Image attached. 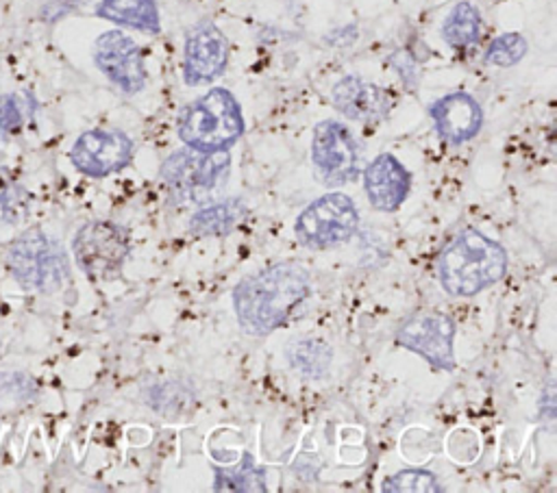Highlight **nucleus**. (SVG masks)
<instances>
[{
    "instance_id": "obj_1",
    "label": "nucleus",
    "mask_w": 557,
    "mask_h": 493,
    "mask_svg": "<svg viewBox=\"0 0 557 493\" xmlns=\"http://www.w3.org/2000/svg\"><path fill=\"white\" fill-rule=\"evenodd\" d=\"M309 271L296 261H281L246 276L233 291V306L242 330L255 337L270 334L287 321L309 295Z\"/></svg>"
},
{
    "instance_id": "obj_2",
    "label": "nucleus",
    "mask_w": 557,
    "mask_h": 493,
    "mask_svg": "<svg viewBox=\"0 0 557 493\" xmlns=\"http://www.w3.org/2000/svg\"><path fill=\"white\" fill-rule=\"evenodd\" d=\"M507 271L505 248L487 235L468 228L437 258V278L446 293L470 298L496 285Z\"/></svg>"
},
{
    "instance_id": "obj_3",
    "label": "nucleus",
    "mask_w": 557,
    "mask_h": 493,
    "mask_svg": "<svg viewBox=\"0 0 557 493\" xmlns=\"http://www.w3.org/2000/svg\"><path fill=\"white\" fill-rule=\"evenodd\" d=\"M244 130L242 106L224 87H213L189 102L176 122L178 139L200 152H224L237 143Z\"/></svg>"
},
{
    "instance_id": "obj_4",
    "label": "nucleus",
    "mask_w": 557,
    "mask_h": 493,
    "mask_svg": "<svg viewBox=\"0 0 557 493\" xmlns=\"http://www.w3.org/2000/svg\"><path fill=\"white\" fill-rule=\"evenodd\" d=\"M7 269L13 280L35 293H54L70 278L63 245L39 228L26 230L7 248Z\"/></svg>"
},
{
    "instance_id": "obj_5",
    "label": "nucleus",
    "mask_w": 557,
    "mask_h": 493,
    "mask_svg": "<svg viewBox=\"0 0 557 493\" xmlns=\"http://www.w3.org/2000/svg\"><path fill=\"white\" fill-rule=\"evenodd\" d=\"M228 165V150L200 152L185 146L163 161L161 180L176 204H200L226 178Z\"/></svg>"
},
{
    "instance_id": "obj_6",
    "label": "nucleus",
    "mask_w": 557,
    "mask_h": 493,
    "mask_svg": "<svg viewBox=\"0 0 557 493\" xmlns=\"http://www.w3.org/2000/svg\"><path fill=\"white\" fill-rule=\"evenodd\" d=\"M359 226L355 202L342 193L331 191L313 200L296 219V239L311 250H324L348 241Z\"/></svg>"
},
{
    "instance_id": "obj_7",
    "label": "nucleus",
    "mask_w": 557,
    "mask_h": 493,
    "mask_svg": "<svg viewBox=\"0 0 557 493\" xmlns=\"http://www.w3.org/2000/svg\"><path fill=\"white\" fill-rule=\"evenodd\" d=\"M131 243L122 226L96 219L81 226L72 241V254L83 274L94 280H113L122 274Z\"/></svg>"
},
{
    "instance_id": "obj_8",
    "label": "nucleus",
    "mask_w": 557,
    "mask_h": 493,
    "mask_svg": "<svg viewBox=\"0 0 557 493\" xmlns=\"http://www.w3.org/2000/svg\"><path fill=\"white\" fill-rule=\"evenodd\" d=\"M311 163L329 187L355 180L359 174V146L346 124L322 119L313 126Z\"/></svg>"
},
{
    "instance_id": "obj_9",
    "label": "nucleus",
    "mask_w": 557,
    "mask_h": 493,
    "mask_svg": "<svg viewBox=\"0 0 557 493\" xmlns=\"http://www.w3.org/2000/svg\"><path fill=\"white\" fill-rule=\"evenodd\" d=\"M94 63L122 93L135 96L146 87L148 72L141 48L124 30H104L94 41Z\"/></svg>"
},
{
    "instance_id": "obj_10",
    "label": "nucleus",
    "mask_w": 557,
    "mask_h": 493,
    "mask_svg": "<svg viewBox=\"0 0 557 493\" xmlns=\"http://www.w3.org/2000/svg\"><path fill=\"white\" fill-rule=\"evenodd\" d=\"M396 341L435 369L455 367V321L442 311H418L400 326Z\"/></svg>"
},
{
    "instance_id": "obj_11",
    "label": "nucleus",
    "mask_w": 557,
    "mask_h": 493,
    "mask_svg": "<svg viewBox=\"0 0 557 493\" xmlns=\"http://www.w3.org/2000/svg\"><path fill=\"white\" fill-rule=\"evenodd\" d=\"M135 143L122 130L91 128L76 137L70 148V163L85 176L104 178L133 161Z\"/></svg>"
},
{
    "instance_id": "obj_12",
    "label": "nucleus",
    "mask_w": 557,
    "mask_h": 493,
    "mask_svg": "<svg viewBox=\"0 0 557 493\" xmlns=\"http://www.w3.org/2000/svg\"><path fill=\"white\" fill-rule=\"evenodd\" d=\"M228 65V39L211 20L189 28L183 43V80L189 87L213 83Z\"/></svg>"
},
{
    "instance_id": "obj_13",
    "label": "nucleus",
    "mask_w": 557,
    "mask_h": 493,
    "mask_svg": "<svg viewBox=\"0 0 557 493\" xmlns=\"http://www.w3.org/2000/svg\"><path fill=\"white\" fill-rule=\"evenodd\" d=\"M331 102L344 117L352 122L379 124L389 115L394 96L381 85H374L357 74H348L333 85Z\"/></svg>"
},
{
    "instance_id": "obj_14",
    "label": "nucleus",
    "mask_w": 557,
    "mask_h": 493,
    "mask_svg": "<svg viewBox=\"0 0 557 493\" xmlns=\"http://www.w3.org/2000/svg\"><path fill=\"white\" fill-rule=\"evenodd\" d=\"M429 115L435 132L453 146L474 139L483 128V109L476 98L466 91H453L437 98L429 106Z\"/></svg>"
},
{
    "instance_id": "obj_15",
    "label": "nucleus",
    "mask_w": 557,
    "mask_h": 493,
    "mask_svg": "<svg viewBox=\"0 0 557 493\" xmlns=\"http://www.w3.org/2000/svg\"><path fill=\"white\" fill-rule=\"evenodd\" d=\"M411 187L409 169L389 152L374 156L363 172V189L368 202L376 211H398Z\"/></svg>"
},
{
    "instance_id": "obj_16",
    "label": "nucleus",
    "mask_w": 557,
    "mask_h": 493,
    "mask_svg": "<svg viewBox=\"0 0 557 493\" xmlns=\"http://www.w3.org/2000/svg\"><path fill=\"white\" fill-rule=\"evenodd\" d=\"M94 13L122 28L159 35L161 13L157 0H98Z\"/></svg>"
},
{
    "instance_id": "obj_17",
    "label": "nucleus",
    "mask_w": 557,
    "mask_h": 493,
    "mask_svg": "<svg viewBox=\"0 0 557 493\" xmlns=\"http://www.w3.org/2000/svg\"><path fill=\"white\" fill-rule=\"evenodd\" d=\"M248 215V206L242 198H226L200 206L189 219V232L194 237H222L239 226Z\"/></svg>"
},
{
    "instance_id": "obj_18",
    "label": "nucleus",
    "mask_w": 557,
    "mask_h": 493,
    "mask_svg": "<svg viewBox=\"0 0 557 493\" xmlns=\"http://www.w3.org/2000/svg\"><path fill=\"white\" fill-rule=\"evenodd\" d=\"M440 33L450 50H472L483 37V15L476 4L461 0L446 13Z\"/></svg>"
},
{
    "instance_id": "obj_19",
    "label": "nucleus",
    "mask_w": 557,
    "mask_h": 493,
    "mask_svg": "<svg viewBox=\"0 0 557 493\" xmlns=\"http://www.w3.org/2000/svg\"><path fill=\"white\" fill-rule=\"evenodd\" d=\"M285 356L289 361V367L298 371L302 378L320 380L331 371L333 352L320 339H311V337L294 339L287 343Z\"/></svg>"
},
{
    "instance_id": "obj_20",
    "label": "nucleus",
    "mask_w": 557,
    "mask_h": 493,
    "mask_svg": "<svg viewBox=\"0 0 557 493\" xmlns=\"http://www.w3.org/2000/svg\"><path fill=\"white\" fill-rule=\"evenodd\" d=\"M215 491H265V471L246 454L235 469L215 467Z\"/></svg>"
},
{
    "instance_id": "obj_21",
    "label": "nucleus",
    "mask_w": 557,
    "mask_h": 493,
    "mask_svg": "<svg viewBox=\"0 0 557 493\" xmlns=\"http://www.w3.org/2000/svg\"><path fill=\"white\" fill-rule=\"evenodd\" d=\"M37 102L28 93H0V141L20 135L30 122Z\"/></svg>"
},
{
    "instance_id": "obj_22",
    "label": "nucleus",
    "mask_w": 557,
    "mask_h": 493,
    "mask_svg": "<svg viewBox=\"0 0 557 493\" xmlns=\"http://www.w3.org/2000/svg\"><path fill=\"white\" fill-rule=\"evenodd\" d=\"M527 50L529 43L520 33H500L487 43L483 61L494 67H511L524 59Z\"/></svg>"
},
{
    "instance_id": "obj_23",
    "label": "nucleus",
    "mask_w": 557,
    "mask_h": 493,
    "mask_svg": "<svg viewBox=\"0 0 557 493\" xmlns=\"http://www.w3.org/2000/svg\"><path fill=\"white\" fill-rule=\"evenodd\" d=\"M28 191L9 180L0 178V226H15L28 215Z\"/></svg>"
},
{
    "instance_id": "obj_24",
    "label": "nucleus",
    "mask_w": 557,
    "mask_h": 493,
    "mask_svg": "<svg viewBox=\"0 0 557 493\" xmlns=\"http://www.w3.org/2000/svg\"><path fill=\"white\" fill-rule=\"evenodd\" d=\"M385 493H433L442 491L437 478L426 469H403L389 476L383 486Z\"/></svg>"
},
{
    "instance_id": "obj_25",
    "label": "nucleus",
    "mask_w": 557,
    "mask_h": 493,
    "mask_svg": "<svg viewBox=\"0 0 557 493\" xmlns=\"http://www.w3.org/2000/svg\"><path fill=\"white\" fill-rule=\"evenodd\" d=\"M389 63L394 65V69L398 72V76L405 80L407 87H413L416 85V78H418V69H416V61L405 52V50H398L389 56Z\"/></svg>"
},
{
    "instance_id": "obj_26",
    "label": "nucleus",
    "mask_w": 557,
    "mask_h": 493,
    "mask_svg": "<svg viewBox=\"0 0 557 493\" xmlns=\"http://www.w3.org/2000/svg\"><path fill=\"white\" fill-rule=\"evenodd\" d=\"M81 0H50V2H46V7L41 9V20H59V17H63V15H67L70 11H74L76 9V4H78Z\"/></svg>"
}]
</instances>
